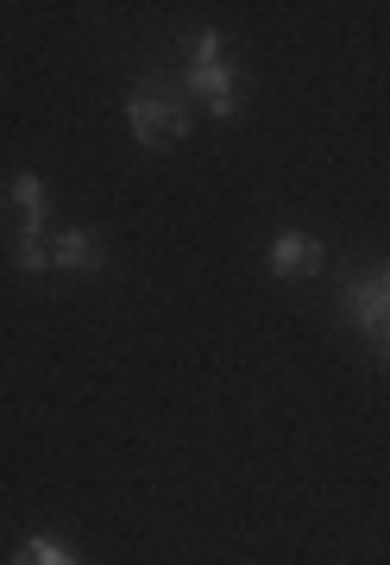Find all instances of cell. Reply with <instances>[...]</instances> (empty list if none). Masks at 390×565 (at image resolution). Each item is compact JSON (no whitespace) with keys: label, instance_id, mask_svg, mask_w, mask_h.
Here are the masks:
<instances>
[{"label":"cell","instance_id":"obj_3","mask_svg":"<svg viewBox=\"0 0 390 565\" xmlns=\"http://www.w3.org/2000/svg\"><path fill=\"white\" fill-rule=\"evenodd\" d=\"M189 88L202 95V107L214 120H233V107H240L233 102V63H202V70L189 63Z\"/></svg>","mask_w":390,"mask_h":565},{"label":"cell","instance_id":"obj_8","mask_svg":"<svg viewBox=\"0 0 390 565\" xmlns=\"http://www.w3.org/2000/svg\"><path fill=\"white\" fill-rule=\"evenodd\" d=\"M189 57H196V70H202V63H221V32H196V39H189Z\"/></svg>","mask_w":390,"mask_h":565},{"label":"cell","instance_id":"obj_2","mask_svg":"<svg viewBox=\"0 0 390 565\" xmlns=\"http://www.w3.org/2000/svg\"><path fill=\"white\" fill-rule=\"evenodd\" d=\"M340 315H347L359 333H371V340H378V333L390 327V289H384V282H371V277L347 282V289H340Z\"/></svg>","mask_w":390,"mask_h":565},{"label":"cell","instance_id":"obj_1","mask_svg":"<svg viewBox=\"0 0 390 565\" xmlns=\"http://www.w3.org/2000/svg\"><path fill=\"white\" fill-rule=\"evenodd\" d=\"M126 126H133V139L145 151H165V145H183L189 114L177 95H165L158 82H145V88H133V102H126Z\"/></svg>","mask_w":390,"mask_h":565},{"label":"cell","instance_id":"obj_4","mask_svg":"<svg viewBox=\"0 0 390 565\" xmlns=\"http://www.w3.org/2000/svg\"><path fill=\"white\" fill-rule=\"evenodd\" d=\"M322 270V245L308 239V233H284V239L271 245V277H315Z\"/></svg>","mask_w":390,"mask_h":565},{"label":"cell","instance_id":"obj_9","mask_svg":"<svg viewBox=\"0 0 390 565\" xmlns=\"http://www.w3.org/2000/svg\"><path fill=\"white\" fill-rule=\"evenodd\" d=\"M7 565H39V559H32V546H20V553H13Z\"/></svg>","mask_w":390,"mask_h":565},{"label":"cell","instance_id":"obj_11","mask_svg":"<svg viewBox=\"0 0 390 565\" xmlns=\"http://www.w3.org/2000/svg\"><path fill=\"white\" fill-rule=\"evenodd\" d=\"M384 289H390V270H384Z\"/></svg>","mask_w":390,"mask_h":565},{"label":"cell","instance_id":"obj_10","mask_svg":"<svg viewBox=\"0 0 390 565\" xmlns=\"http://www.w3.org/2000/svg\"><path fill=\"white\" fill-rule=\"evenodd\" d=\"M378 345H384V359H390V327H384V333H378Z\"/></svg>","mask_w":390,"mask_h":565},{"label":"cell","instance_id":"obj_5","mask_svg":"<svg viewBox=\"0 0 390 565\" xmlns=\"http://www.w3.org/2000/svg\"><path fill=\"white\" fill-rule=\"evenodd\" d=\"M51 264H57V270H95V264H102V239L83 233V226H70V233H57V245H51Z\"/></svg>","mask_w":390,"mask_h":565},{"label":"cell","instance_id":"obj_6","mask_svg":"<svg viewBox=\"0 0 390 565\" xmlns=\"http://www.w3.org/2000/svg\"><path fill=\"white\" fill-rule=\"evenodd\" d=\"M44 202H51V195H44V182H39V177H13V182H7V207H13L20 221H39Z\"/></svg>","mask_w":390,"mask_h":565},{"label":"cell","instance_id":"obj_7","mask_svg":"<svg viewBox=\"0 0 390 565\" xmlns=\"http://www.w3.org/2000/svg\"><path fill=\"white\" fill-rule=\"evenodd\" d=\"M25 546H32V559H39V565H83L63 541H51V534H39V541H25Z\"/></svg>","mask_w":390,"mask_h":565}]
</instances>
